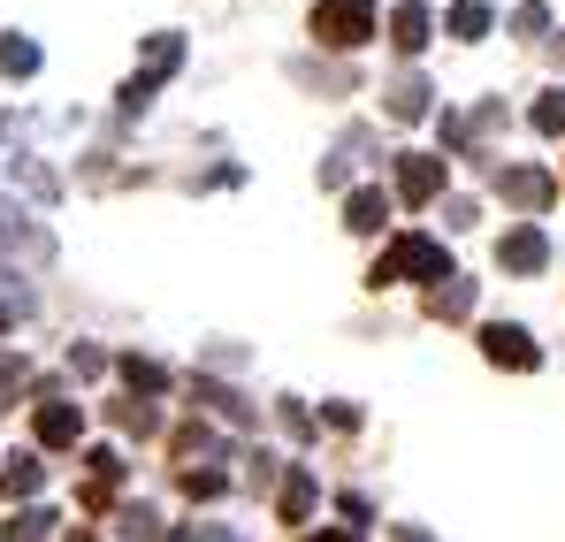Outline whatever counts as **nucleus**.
<instances>
[{
    "mask_svg": "<svg viewBox=\"0 0 565 542\" xmlns=\"http://www.w3.org/2000/svg\"><path fill=\"white\" fill-rule=\"evenodd\" d=\"M497 261L512 275H543L551 268V237L535 230V222H520V230H504V245H497Z\"/></svg>",
    "mask_w": 565,
    "mask_h": 542,
    "instance_id": "6",
    "label": "nucleus"
},
{
    "mask_svg": "<svg viewBox=\"0 0 565 542\" xmlns=\"http://www.w3.org/2000/svg\"><path fill=\"white\" fill-rule=\"evenodd\" d=\"M382 214H390L382 191H352V199H344V222H352V230H382Z\"/></svg>",
    "mask_w": 565,
    "mask_h": 542,
    "instance_id": "11",
    "label": "nucleus"
},
{
    "mask_svg": "<svg viewBox=\"0 0 565 542\" xmlns=\"http://www.w3.org/2000/svg\"><path fill=\"white\" fill-rule=\"evenodd\" d=\"M122 382H130V390H146V397H153V390H161V382H169V374H161V366H153V360H138V352H130V360H122Z\"/></svg>",
    "mask_w": 565,
    "mask_h": 542,
    "instance_id": "18",
    "label": "nucleus"
},
{
    "mask_svg": "<svg viewBox=\"0 0 565 542\" xmlns=\"http://www.w3.org/2000/svg\"><path fill=\"white\" fill-rule=\"evenodd\" d=\"M535 130H543V138H565V85H551L535 99Z\"/></svg>",
    "mask_w": 565,
    "mask_h": 542,
    "instance_id": "13",
    "label": "nucleus"
},
{
    "mask_svg": "<svg viewBox=\"0 0 565 542\" xmlns=\"http://www.w3.org/2000/svg\"><path fill=\"white\" fill-rule=\"evenodd\" d=\"M512 31H520V39H543V31H551V8H543V0L512 8Z\"/></svg>",
    "mask_w": 565,
    "mask_h": 542,
    "instance_id": "20",
    "label": "nucleus"
},
{
    "mask_svg": "<svg viewBox=\"0 0 565 542\" xmlns=\"http://www.w3.org/2000/svg\"><path fill=\"white\" fill-rule=\"evenodd\" d=\"M397 199H405V206L444 199V161H436V153H397Z\"/></svg>",
    "mask_w": 565,
    "mask_h": 542,
    "instance_id": "5",
    "label": "nucleus"
},
{
    "mask_svg": "<svg viewBox=\"0 0 565 542\" xmlns=\"http://www.w3.org/2000/svg\"><path fill=\"white\" fill-rule=\"evenodd\" d=\"M313 39H321V46H360V39H375V0H321V8H313Z\"/></svg>",
    "mask_w": 565,
    "mask_h": 542,
    "instance_id": "2",
    "label": "nucleus"
},
{
    "mask_svg": "<svg viewBox=\"0 0 565 542\" xmlns=\"http://www.w3.org/2000/svg\"><path fill=\"white\" fill-rule=\"evenodd\" d=\"M313 542H360V535H352V528H321Z\"/></svg>",
    "mask_w": 565,
    "mask_h": 542,
    "instance_id": "22",
    "label": "nucleus"
},
{
    "mask_svg": "<svg viewBox=\"0 0 565 542\" xmlns=\"http://www.w3.org/2000/svg\"><path fill=\"white\" fill-rule=\"evenodd\" d=\"M481 352H489L497 366H512V374L543 366V344H535V337H527L520 321H489V329H481Z\"/></svg>",
    "mask_w": 565,
    "mask_h": 542,
    "instance_id": "3",
    "label": "nucleus"
},
{
    "mask_svg": "<svg viewBox=\"0 0 565 542\" xmlns=\"http://www.w3.org/2000/svg\"><path fill=\"white\" fill-rule=\"evenodd\" d=\"M0 70H8V77H31V70H39V46H31V39H0Z\"/></svg>",
    "mask_w": 565,
    "mask_h": 542,
    "instance_id": "14",
    "label": "nucleus"
},
{
    "mask_svg": "<svg viewBox=\"0 0 565 542\" xmlns=\"http://www.w3.org/2000/svg\"><path fill=\"white\" fill-rule=\"evenodd\" d=\"M46 528H54L46 512H15V520H8V535H0V542H46Z\"/></svg>",
    "mask_w": 565,
    "mask_h": 542,
    "instance_id": "19",
    "label": "nucleus"
},
{
    "mask_svg": "<svg viewBox=\"0 0 565 542\" xmlns=\"http://www.w3.org/2000/svg\"><path fill=\"white\" fill-rule=\"evenodd\" d=\"M177 62H184V46H177V39H153V46H146V85H153V77H169Z\"/></svg>",
    "mask_w": 565,
    "mask_h": 542,
    "instance_id": "16",
    "label": "nucleus"
},
{
    "mask_svg": "<svg viewBox=\"0 0 565 542\" xmlns=\"http://www.w3.org/2000/svg\"><path fill=\"white\" fill-rule=\"evenodd\" d=\"M390 46H397V54H420V46H428V8H420V0H405V8L390 15Z\"/></svg>",
    "mask_w": 565,
    "mask_h": 542,
    "instance_id": "7",
    "label": "nucleus"
},
{
    "mask_svg": "<svg viewBox=\"0 0 565 542\" xmlns=\"http://www.w3.org/2000/svg\"><path fill=\"white\" fill-rule=\"evenodd\" d=\"M70 542H93V535H85V528H77V535H70Z\"/></svg>",
    "mask_w": 565,
    "mask_h": 542,
    "instance_id": "23",
    "label": "nucleus"
},
{
    "mask_svg": "<svg viewBox=\"0 0 565 542\" xmlns=\"http://www.w3.org/2000/svg\"><path fill=\"white\" fill-rule=\"evenodd\" d=\"M313 512V474H290L282 481V520H306Z\"/></svg>",
    "mask_w": 565,
    "mask_h": 542,
    "instance_id": "15",
    "label": "nucleus"
},
{
    "mask_svg": "<svg viewBox=\"0 0 565 542\" xmlns=\"http://www.w3.org/2000/svg\"><path fill=\"white\" fill-rule=\"evenodd\" d=\"M122 535L146 542V535H153V512H146V504H138V512H122Z\"/></svg>",
    "mask_w": 565,
    "mask_h": 542,
    "instance_id": "21",
    "label": "nucleus"
},
{
    "mask_svg": "<svg viewBox=\"0 0 565 542\" xmlns=\"http://www.w3.org/2000/svg\"><path fill=\"white\" fill-rule=\"evenodd\" d=\"M497 199L520 206V214H543L558 199V183H551V169H497Z\"/></svg>",
    "mask_w": 565,
    "mask_h": 542,
    "instance_id": "4",
    "label": "nucleus"
},
{
    "mask_svg": "<svg viewBox=\"0 0 565 542\" xmlns=\"http://www.w3.org/2000/svg\"><path fill=\"white\" fill-rule=\"evenodd\" d=\"M428 313H444V321H459V313H473V283H459V275H451V283H444V290L428 298Z\"/></svg>",
    "mask_w": 565,
    "mask_h": 542,
    "instance_id": "12",
    "label": "nucleus"
},
{
    "mask_svg": "<svg viewBox=\"0 0 565 542\" xmlns=\"http://www.w3.org/2000/svg\"><path fill=\"white\" fill-rule=\"evenodd\" d=\"M489 23H497V15H489V8H481V0H459V8H451V15H444V31H451V39H481V31H489Z\"/></svg>",
    "mask_w": 565,
    "mask_h": 542,
    "instance_id": "10",
    "label": "nucleus"
},
{
    "mask_svg": "<svg viewBox=\"0 0 565 542\" xmlns=\"http://www.w3.org/2000/svg\"><path fill=\"white\" fill-rule=\"evenodd\" d=\"M558 54H565V39H558Z\"/></svg>",
    "mask_w": 565,
    "mask_h": 542,
    "instance_id": "24",
    "label": "nucleus"
},
{
    "mask_svg": "<svg viewBox=\"0 0 565 542\" xmlns=\"http://www.w3.org/2000/svg\"><path fill=\"white\" fill-rule=\"evenodd\" d=\"M397 275H420V283H451V253L436 237H397L375 261V283H397Z\"/></svg>",
    "mask_w": 565,
    "mask_h": 542,
    "instance_id": "1",
    "label": "nucleus"
},
{
    "mask_svg": "<svg viewBox=\"0 0 565 542\" xmlns=\"http://www.w3.org/2000/svg\"><path fill=\"white\" fill-rule=\"evenodd\" d=\"M390 115H397V123H420V115H428V85H420V77H397V85H390Z\"/></svg>",
    "mask_w": 565,
    "mask_h": 542,
    "instance_id": "9",
    "label": "nucleus"
},
{
    "mask_svg": "<svg viewBox=\"0 0 565 542\" xmlns=\"http://www.w3.org/2000/svg\"><path fill=\"white\" fill-rule=\"evenodd\" d=\"M77 436H85V413H77V405H39V444L62 451V444H77Z\"/></svg>",
    "mask_w": 565,
    "mask_h": 542,
    "instance_id": "8",
    "label": "nucleus"
},
{
    "mask_svg": "<svg viewBox=\"0 0 565 542\" xmlns=\"http://www.w3.org/2000/svg\"><path fill=\"white\" fill-rule=\"evenodd\" d=\"M0 489H8V497H31V489H39V458H8Z\"/></svg>",
    "mask_w": 565,
    "mask_h": 542,
    "instance_id": "17",
    "label": "nucleus"
}]
</instances>
